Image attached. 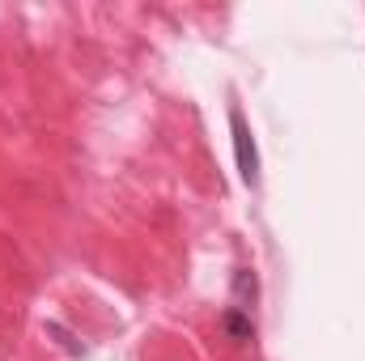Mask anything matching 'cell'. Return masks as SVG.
<instances>
[{"mask_svg": "<svg viewBox=\"0 0 365 361\" xmlns=\"http://www.w3.org/2000/svg\"><path fill=\"white\" fill-rule=\"evenodd\" d=\"M230 136H234L238 175H242L247 187H255V183H259V149H255V136H251V128H247V119H242L238 106H230Z\"/></svg>", "mask_w": 365, "mask_h": 361, "instance_id": "6da1fadb", "label": "cell"}, {"mask_svg": "<svg viewBox=\"0 0 365 361\" xmlns=\"http://www.w3.org/2000/svg\"><path fill=\"white\" fill-rule=\"evenodd\" d=\"M221 332H225L230 340L247 345V340H255V319H251L247 310H238V306H225V310H221Z\"/></svg>", "mask_w": 365, "mask_h": 361, "instance_id": "7a4b0ae2", "label": "cell"}, {"mask_svg": "<svg viewBox=\"0 0 365 361\" xmlns=\"http://www.w3.org/2000/svg\"><path fill=\"white\" fill-rule=\"evenodd\" d=\"M255 298H259V280H255V272H251V268H238V272H234V306L251 315Z\"/></svg>", "mask_w": 365, "mask_h": 361, "instance_id": "3957f363", "label": "cell"}]
</instances>
